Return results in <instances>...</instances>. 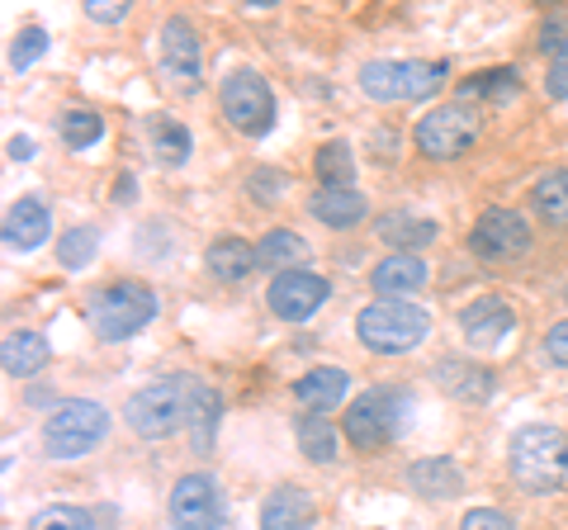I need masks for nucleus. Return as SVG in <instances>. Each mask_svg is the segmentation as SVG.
I'll list each match as a JSON object with an SVG mask.
<instances>
[{"instance_id": "31", "label": "nucleus", "mask_w": 568, "mask_h": 530, "mask_svg": "<svg viewBox=\"0 0 568 530\" xmlns=\"http://www.w3.org/2000/svg\"><path fill=\"white\" fill-rule=\"evenodd\" d=\"M313 171H317V181H323V190H336V185H351V175H355V156L346 143H323L313 156Z\"/></svg>"}, {"instance_id": "21", "label": "nucleus", "mask_w": 568, "mask_h": 530, "mask_svg": "<svg viewBox=\"0 0 568 530\" xmlns=\"http://www.w3.org/2000/svg\"><path fill=\"white\" fill-rule=\"evenodd\" d=\"M219 412H223L219 394H213L209 384L185 379V427H190V440H194V450H200V455L213 446V427H219Z\"/></svg>"}, {"instance_id": "6", "label": "nucleus", "mask_w": 568, "mask_h": 530, "mask_svg": "<svg viewBox=\"0 0 568 530\" xmlns=\"http://www.w3.org/2000/svg\"><path fill=\"white\" fill-rule=\"evenodd\" d=\"M446 81V62H365L361 67V91L379 104L426 100Z\"/></svg>"}, {"instance_id": "37", "label": "nucleus", "mask_w": 568, "mask_h": 530, "mask_svg": "<svg viewBox=\"0 0 568 530\" xmlns=\"http://www.w3.org/2000/svg\"><path fill=\"white\" fill-rule=\"evenodd\" d=\"M284 185H290V175H284V171H256L252 175V194H256L261 204H275L280 194H284Z\"/></svg>"}, {"instance_id": "22", "label": "nucleus", "mask_w": 568, "mask_h": 530, "mask_svg": "<svg viewBox=\"0 0 568 530\" xmlns=\"http://www.w3.org/2000/svg\"><path fill=\"white\" fill-rule=\"evenodd\" d=\"M313 218H323L327 227H351V223H361L365 218V194L355 190V185H336V190H317L313 194Z\"/></svg>"}, {"instance_id": "11", "label": "nucleus", "mask_w": 568, "mask_h": 530, "mask_svg": "<svg viewBox=\"0 0 568 530\" xmlns=\"http://www.w3.org/2000/svg\"><path fill=\"white\" fill-rule=\"evenodd\" d=\"M332 285L323 275L313 271H284L271 279V289H265V304H271L275 317H284V323H308V317L327 304Z\"/></svg>"}, {"instance_id": "36", "label": "nucleus", "mask_w": 568, "mask_h": 530, "mask_svg": "<svg viewBox=\"0 0 568 530\" xmlns=\"http://www.w3.org/2000/svg\"><path fill=\"white\" fill-rule=\"evenodd\" d=\"M43 52H48V33L39 24H29V29H20V39H14V48H10V67L14 72H29Z\"/></svg>"}, {"instance_id": "39", "label": "nucleus", "mask_w": 568, "mask_h": 530, "mask_svg": "<svg viewBox=\"0 0 568 530\" xmlns=\"http://www.w3.org/2000/svg\"><path fill=\"white\" fill-rule=\"evenodd\" d=\"M545 356L555 365H568V323H555L545 332Z\"/></svg>"}, {"instance_id": "13", "label": "nucleus", "mask_w": 568, "mask_h": 530, "mask_svg": "<svg viewBox=\"0 0 568 530\" xmlns=\"http://www.w3.org/2000/svg\"><path fill=\"white\" fill-rule=\"evenodd\" d=\"M459 332H465L469 346L497 350L511 332H517V313H511V304H503L497 294H484V298H474L469 308H459Z\"/></svg>"}, {"instance_id": "27", "label": "nucleus", "mask_w": 568, "mask_h": 530, "mask_svg": "<svg viewBox=\"0 0 568 530\" xmlns=\"http://www.w3.org/2000/svg\"><path fill=\"white\" fill-rule=\"evenodd\" d=\"M148 137H152V152H156V162H166V166H185V156H190V133L181 129L175 119L166 114H152L148 119Z\"/></svg>"}, {"instance_id": "18", "label": "nucleus", "mask_w": 568, "mask_h": 530, "mask_svg": "<svg viewBox=\"0 0 568 530\" xmlns=\"http://www.w3.org/2000/svg\"><path fill=\"white\" fill-rule=\"evenodd\" d=\"M436 384H446V394L459 402H488L497 394V375L484 365L469 360H440L436 365Z\"/></svg>"}, {"instance_id": "23", "label": "nucleus", "mask_w": 568, "mask_h": 530, "mask_svg": "<svg viewBox=\"0 0 568 530\" xmlns=\"http://www.w3.org/2000/svg\"><path fill=\"white\" fill-rule=\"evenodd\" d=\"M407 483H413L422 498H459V488H465V479H459V469H455V459H417L413 473H407Z\"/></svg>"}, {"instance_id": "3", "label": "nucleus", "mask_w": 568, "mask_h": 530, "mask_svg": "<svg viewBox=\"0 0 568 530\" xmlns=\"http://www.w3.org/2000/svg\"><path fill=\"white\" fill-rule=\"evenodd\" d=\"M355 332H361V346L379 350V356H407V350H417L426 342L432 317H426V308L407 304V298H375L361 313Z\"/></svg>"}, {"instance_id": "30", "label": "nucleus", "mask_w": 568, "mask_h": 530, "mask_svg": "<svg viewBox=\"0 0 568 530\" xmlns=\"http://www.w3.org/2000/svg\"><path fill=\"white\" fill-rule=\"evenodd\" d=\"M540 48L555 52V58H549V77H545L549 100H568V24H549Z\"/></svg>"}, {"instance_id": "2", "label": "nucleus", "mask_w": 568, "mask_h": 530, "mask_svg": "<svg viewBox=\"0 0 568 530\" xmlns=\"http://www.w3.org/2000/svg\"><path fill=\"white\" fill-rule=\"evenodd\" d=\"M407 417H413V394H407V388H398V384L365 388L346 408V436H351V446H361V450H384L388 440H398L407 431Z\"/></svg>"}, {"instance_id": "8", "label": "nucleus", "mask_w": 568, "mask_h": 530, "mask_svg": "<svg viewBox=\"0 0 568 530\" xmlns=\"http://www.w3.org/2000/svg\"><path fill=\"white\" fill-rule=\"evenodd\" d=\"M219 104H223V119L233 123L237 133H246V137L271 133V123H275V95H271V85H265L261 72H246V67L223 81Z\"/></svg>"}, {"instance_id": "29", "label": "nucleus", "mask_w": 568, "mask_h": 530, "mask_svg": "<svg viewBox=\"0 0 568 530\" xmlns=\"http://www.w3.org/2000/svg\"><path fill=\"white\" fill-rule=\"evenodd\" d=\"M530 200H536V214L549 227H568V171H549Z\"/></svg>"}, {"instance_id": "25", "label": "nucleus", "mask_w": 568, "mask_h": 530, "mask_svg": "<svg viewBox=\"0 0 568 530\" xmlns=\"http://www.w3.org/2000/svg\"><path fill=\"white\" fill-rule=\"evenodd\" d=\"M204 265H209V275H219V279H242V275H252V265H256V246H246L242 237H219L204 252Z\"/></svg>"}, {"instance_id": "41", "label": "nucleus", "mask_w": 568, "mask_h": 530, "mask_svg": "<svg viewBox=\"0 0 568 530\" xmlns=\"http://www.w3.org/2000/svg\"><path fill=\"white\" fill-rule=\"evenodd\" d=\"M10 156L14 162H33V137H10Z\"/></svg>"}, {"instance_id": "15", "label": "nucleus", "mask_w": 568, "mask_h": 530, "mask_svg": "<svg viewBox=\"0 0 568 530\" xmlns=\"http://www.w3.org/2000/svg\"><path fill=\"white\" fill-rule=\"evenodd\" d=\"M313 521H317V502L294 483H280L261 502V530H313Z\"/></svg>"}, {"instance_id": "14", "label": "nucleus", "mask_w": 568, "mask_h": 530, "mask_svg": "<svg viewBox=\"0 0 568 530\" xmlns=\"http://www.w3.org/2000/svg\"><path fill=\"white\" fill-rule=\"evenodd\" d=\"M162 72L175 85H185V91L200 85V33H194L185 14H171L162 24Z\"/></svg>"}, {"instance_id": "34", "label": "nucleus", "mask_w": 568, "mask_h": 530, "mask_svg": "<svg viewBox=\"0 0 568 530\" xmlns=\"http://www.w3.org/2000/svg\"><path fill=\"white\" fill-rule=\"evenodd\" d=\"M100 133H104V119L100 114H91V110H67L62 114V143L67 147H91V143H100Z\"/></svg>"}, {"instance_id": "24", "label": "nucleus", "mask_w": 568, "mask_h": 530, "mask_svg": "<svg viewBox=\"0 0 568 530\" xmlns=\"http://www.w3.org/2000/svg\"><path fill=\"white\" fill-rule=\"evenodd\" d=\"M379 242H388L394 252H413V246H426L436 242V223L432 218H417V214H384L375 223Z\"/></svg>"}, {"instance_id": "20", "label": "nucleus", "mask_w": 568, "mask_h": 530, "mask_svg": "<svg viewBox=\"0 0 568 530\" xmlns=\"http://www.w3.org/2000/svg\"><path fill=\"white\" fill-rule=\"evenodd\" d=\"M346 388H351V375H346V369H336V365H323V369H308V375L294 384V398L304 402L308 412L327 417V412L336 408V402L346 398Z\"/></svg>"}, {"instance_id": "12", "label": "nucleus", "mask_w": 568, "mask_h": 530, "mask_svg": "<svg viewBox=\"0 0 568 530\" xmlns=\"http://www.w3.org/2000/svg\"><path fill=\"white\" fill-rule=\"evenodd\" d=\"M171 526L175 530H219L223 526V498L209 473H185L171 488Z\"/></svg>"}, {"instance_id": "1", "label": "nucleus", "mask_w": 568, "mask_h": 530, "mask_svg": "<svg viewBox=\"0 0 568 530\" xmlns=\"http://www.w3.org/2000/svg\"><path fill=\"white\" fill-rule=\"evenodd\" d=\"M507 465H511V479L526 492H555L568 479V436L559 427H549V421H530V427L511 436Z\"/></svg>"}, {"instance_id": "10", "label": "nucleus", "mask_w": 568, "mask_h": 530, "mask_svg": "<svg viewBox=\"0 0 568 530\" xmlns=\"http://www.w3.org/2000/svg\"><path fill=\"white\" fill-rule=\"evenodd\" d=\"M469 252L478 261H511L530 252V227L517 208H488L469 233Z\"/></svg>"}, {"instance_id": "19", "label": "nucleus", "mask_w": 568, "mask_h": 530, "mask_svg": "<svg viewBox=\"0 0 568 530\" xmlns=\"http://www.w3.org/2000/svg\"><path fill=\"white\" fill-rule=\"evenodd\" d=\"M52 360V346L43 332H10L6 346H0V365H6V375L10 379H33L39 369Z\"/></svg>"}, {"instance_id": "38", "label": "nucleus", "mask_w": 568, "mask_h": 530, "mask_svg": "<svg viewBox=\"0 0 568 530\" xmlns=\"http://www.w3.org/2000/svg\"><path fill=\"white\" fill-rule=\"evenodd\" d=\"M459 530H517V526H511L503 511H493V507H474V511H465Z\"/></svg>"}, {"instance_id": "5", "label": "nucleus", "mask_w": 568, "mask_h": 530, "mask_svg": "<svg viewBox=\"0 0 568 530\" xmlns=\"http://www.w3.org/2000/svg\"><path fill=\"white\" fill-rule=\"evenodd\" d=\"M156 317V294L142 285V279H119V285H104L91 298V327L104 342H123L142 332Z\"/></svg>"}, {"instance_id": "17", "label": "nucleus", "mask_w": 568, "mask_h": 530, "mask_svg": "<svg viewBox=\"0 0 568 530\" xmlns=\"http://www.w3.org/2000/svg\"><path fill=\"white\" fill-rule=\"evenodd\" d=\"M426 261L413 256V252H394V256H384L375 271H369V285H375L384 298H403V294H413L426 285Z\"/></svg>"}, {"instance_id": "16", "label": "nucleus", "mask_w": 568, "mask_h": 530, "mask_svg": "<svg viewBox=\"0 0 568 530\" xmlns=\"http://www.w3.org/2000/svg\"><path fill=\"white\" fill-rule=\"evenodd\" d=\"M52 233V218H48V204L43 200H20L10 204L6 214V246L10 252H39Z\"/></svg>"}, {"instance_id": "28", "label": "nucleus", "mask_w": 568, "mask_h": 530, "mask_svg": "<svg viewBox=\"0 0 568 530\" xmlns=\"http://www.w3.org/2000/svg\"><path fill=\"white\" fill-rule=\"evenodd\" d=\"M298 450H304L313 465H332V459H336V427L327 417L304 412V417H298Z\"/></svg>"}, {"instance_id": "4", "label": "nucleus", "mask_w": 568, "mask_h": 530, "mask_svg": "<svg viewBox=\"0 0 568 530\" xmlns=\"http://www.w3.org/2000/svg\"><path fill=\"white\" fill-rule=\"evenodd\" d=\"M110 436V412L100 402H85V398H67L48 412L43 421V446L52 459H81L91 455L100 440Z\"/></svg>"}, {"instance_id": "26", "label": "nucleus", "mask_w": 568, "mask_h": 530, "mask_svg": "<svg viewBox=\"0 0 568 530\" xmlns=\"http://www.w3.org/2000/svg\"><path fill=\"white\" fill-rule=\"evenodd\" d=\"M308 256V242L290 233V227H275V233H265V242L256 246V265H265V271H298V261Z\"/></svg>"}, {"instance_id": "33", "label": "nucleus", "mask_w": 568, "mask_h": 530, "mask_svg": "<svg viewBox=\"0 0 568 530\" xmlns=\"http://www.w3.org/2000/svg\"><path fill=\"white\" fill-rule=\"evenodd\" d=\"M95 252H100V233H95V227H71V233H62V242H58L62 271H85V265L95 261Z\"/></svg>"}, {"instance_id": "40", "label": "nucleus", "mask_w": 568, "mask_h": 530, "mask_svg": "<svg viewBox=\"0 0 568 530\" xmlns=\"http://www.w3.org/2000/svg\"><path fill=\"white\" fill-rule=\"evenodd\" d=\"M85 14H91L95 24H119L123 14H129V6H123V0H91V6H85Z\"/></svg>"}, {"instance_id": "9", "label": "nucleus", "mask_w": 568, "mask_h": 530, "mask_svg": "<svg viewBox=\"0 0 568 530\" xmlns=\"http://www.w3.org/2000/svg\"><path fill=\"white\" fill-rule=\"evenodd\" d=\"M417 147L422 156H436V162H450V156H465L474 147L478 137V114L469 110V104H440V110L422 114L417 119Z\"/></svg>"}, {"instance_id": "32", "label": "nucleus", "mask_w": 568, "mask_h": 530, "mask_svg": "<svg viewBox=\"0 0 568 530\" xmlns=\"http://www.w3.org/2000/svg\"><path fill=\"white\" fill-rule=\"evenodd\" d=\"M521 91V77L511 67H493V72H478L465 81V100H511Z\"/></svg>"}, {"instance_id": "35", "label": "nucleus", "mask_w": 568, "mask_h": 530, "mask_svg": "<svg viewBox=\"0 0 568 530\" xmlns=\"http://www.w3.org/2000/svg\"><path fill=\"white\" fill-rule=\"evenodd\" d=\"M29 530H95V521H91V511H81V507H43L39 517L29 521Z\"/></svg>"}, {"instance_id": "7", "label": "nucleus", "mask_w": 568, "mask_h": 530, "mask_svg": "<svg viewBox=\"0 0 568 530\" xmlns=\"http://www.w3.org/2000/svg\"><path fill=\"white\" fill-rule=\"evenodd\" d=\"M123 417L142 440H166L171 431L185 427V379L148 384L123 402Z\"/></svg>"}]
</instances>
